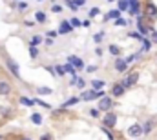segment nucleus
I'll return each mask as SVG.
<instances>
[{
	"label": "nucleus",
	"mask_w": 157,
	"mask_h": 140,
	"mask_svg": "<svg viewBox=\"0 0 157 140\" xmlns=\"http://www.w3.org/2000/svg\"><path fill=\"white\" fill-rule=\"evenodd\" d=\"M143 133H144V127H143L141 124H133V126L128 127V135H130L132 138H139Z\"/></svg>",
	"instance_id": "nucleus-1"
},
{
	"label": "nucleus",
	"mask_w": 157,
	"mask_h": 140,
	"mask_svg": "<svg viewBox=\"0 0 157 140\" xmlns=\"http://www.w3.org/2000/svg\"><path fill=\"white\" fill-rule=\"evenodd\" d=\"M102 91H95V89H90V91H84L80 100H93V98H102Z\"/></svg>",
	"instance_id": "nucleus-2"
},
{
	"label": "nucleus",
	"mask_w": 157,
	"mask_h": 140,
	"mask_svg": "<svg viewBox=\"0 0 157 140\" xmlns=\"http://www.w3.org/2000/svg\"><path fill=\"white\" fill-rule=\"evenodd\" d=\"M6 64H7V69L13 73L15 78H20V71H18V64L13 60V58H6Z\"/></svg>",
	"instance_id": "nucleus-3"
},
{
	"label": "nucleus",
	"mask_w": 157,
	"mask_h": 140,
	"mask_svg": "<svg viewBox=\"0 0 157 140\" xmlns=\"http://www.w3.org/2000/svg\"><path fill=\"white\" fill-rule=\"evenodd\" d=\"M137 80H139V75H137V73H132V75H128V76H126V78L121 82V84H122V86L128 89V87L135 86V84H137Z\"/></svg>",
	"instance_id": "nucleus-4"
},
{
	"label": "nucleus",
	"mask_w": 157,
	"mask_h": 140,
	"mask_svg": "<svg viewBox=\"0 0 157 140\" xmlns=\"http://www.w3.org/2000/svg\"><path fill=\"white\" fill-rule=\"evenodd\" d=\"M104 124H106V127L117 126V115H115L113 111H108V113L104 115Z\"/></svg>",
	"instance_id": "nucleus-5"
},
{
	"label": "nucleus",
	"mask_w": 157,
	"mask_h": 140,
	"mask_svg": "<svg viewBox=\"0 0 157 140\" xmlns=\"http://www.w3.org/2000/svg\"><path fill=\"white\" fill-rule=\"evenodd\" d=\"M112 105H113V102H112L110 97H102V98L99 100V109L104 111V113H108V111L112 109Z\"/></svg>",
	"instance_id": "nucleus-6"
},
{
	"label": "nucleus",
	"mask_w": 157,
	"mask_h": 140,
	"mask_svg": "<svg viewBox=\"0 0 157 140\" xmlns=\"http://www.w3.org/2000/svg\"><path fill=\"white\" fill-rule=\"evenodd\" d=\"M11 93V84L6 80H0V97H7Z\"/></svg>",
	"instance_id": "nucleus-7"
},
{
	"label": "nucleus",
	"mask_w": 157,
	"mask_h": 140,
	"mask_svg": "<svg viewBox=\"0 0 157 140\" xmlns=\"http://www.w3.org/2000/svg\"><path fill=\"white\" fill-rule=\"evenodd\" d=\"M124 91H126V87H124L122 84H113V87H112V95L117 97V98H121V97L124 95Z\"/></svg>",
	"instance_id": "nucleus-8"
},
{
	"label": "nucleus",
	"mask_w": 157,
	"mask_h": 140,
	"mask_svg": "<svg viewBox=\"0 0 157 140\" xmlns=\"http://www.w3.org/2000/svg\"><path fill=\"white\" fill-rule=\"evenodd\" d=\"M126 69H128V60H124V58H117V60H115V71L124 73Z\"/></svg>",
	"instance_id": "nucleus-9"
},
{
	"label": "nucleus",
	"mask_w": 157,
	"mask_h": 140,
	"mask_svg": "<svg viewBox=\"0 0 157 140\" xmlns=\"http://www.w3.org/2000/svg\"><path fill=\"white\" fill-rule=\"evenodd\" d=\"M68 62H71V64H73V68H75V69H84V60H82V58H78V57H70V58H68Z\"/></svg>",
	"instance_id": "nucleus-10"
},
{
	"label": "nucleus",
	"mask_w": 157,
	"mask_h": 140,
	"mask_svg": "<svg viewBox=\"0 0 157 140\" xmlns=\"http://www.w3.org/2000/svg\"><path fill=\"white\" fill-rule=\"evenodd\" d=\"M71 29H73L71 22H66V20H64V22L60 24V28H59V33H62V35H64V33H70Z\"/></svg>",
	"instance_id": "nucleus-11"
},
{
	"label": "nucleus",
	"mask_w": 157,
	"mask_h": 140,
	"mask_svg": "<svg viewBox=\"0 0 157 140\" xmlns=\"http://www.w3.org/2000/svg\"><path fill=\"white\" fill-rule=\"evenodd\" d=\"M144 127V133L148 135V133H152V129L155 127V118H150V120H146V124L143 126Z\"/></svg>",
	"instance_id": "nucleus-12"
},
{
	"label": "nucleus",
	"mask_w": 157,
	"mask_h": 140,
	"mask_svg": "<svg viewBox=\"0 0 157 140\" xmlns=\"http://www.w3.org/2000/svg\"><path fill=\"white\" fill-rule=\"evenodd\" d=\"M108 51H110L112 55H115V57H119V55H121V47H119L117 44H112V46L108 47Z\"/></svg>",
	"instance_id": "nucleus-13"
},
{
	"label": "nucleus",
	"mask_w": 157,
	"mask_h": 140,
	"mask_svg": "<svg viewBox=\"0 0 157 140\" xmlns=\"http://www.w3.org/2000/svg\"><path fill=\"white\" fill-rule=\"evenodd\" d=\"M31 122L37 124V126H40V124H42V115H40V113H33V115H31Z\"/></svg>",
	"instance_id": "nucleus-14"
},
{
	"label": "nucleus",
	"mask_w": 157,
	"mask_h": 140,
	"mask_svg": "<svg viewBox=\"0 0 157 140\" xmlns=\"http://www.w3.org/2000/svg\"><path fill=\"white\" fill-rule=\"evenodd\" d=\"M102 86H104V82H102V80H95V82H91V89H95V91H101V89H102Z\"/></svg>",
	"instance_id": "nucleus-15"
},
{
	"label": "nucleus",
	"mask_w": 157,
	"mask_h": 140,
	"mask_svg": "<svg viewBox=\"0 0 157 140\" xmlns=\"http://www.w3.org/2000/svg\"><path fill=\"white\" fill-rule=\"evenodd\" d=\"M148 15H150V17H154V18H157V7L152 4V2L148 4Z\"/></svg>",
	"instance_id": "nucleus-16"
},
{
	"label": "nucleus",
	"mask_w": 157,
	"mask_h": 140,
	"mask_svg": "<svg viewBox=\"0 0 157 140\" xmlns=\"http://www.w3.org/2000/svg\"><path fill=\"white\" fill-rule=\"evenodd\" d=\"M128 6H130V0H121L119 2V11H126Z\"/></svg>",
	"instance_id": "nucleus-17"
},
{
	"label": "nucleus",
	"mask_w": 157,
	"mask_h": 140,
	"mask_svg": "<svg viewBox=\"0 0 157 140\" xmlns=\"http://www.w3.org/2000/svg\"><path fill=\"white\" fill-rule=\"evenodd\" d=\"M29 57H31V58H37V57H39V49H37V46H29Z\"/></svg>",
	"instance_id": "nucleus-18"
},
{
	"label": "nucleus",
	"mask_w": 157,
	"mask_h": 140,
	"mask_svg": "<svg viewBox=\"0 0 157 140\" xmlns=\"http://www.w3.org/2000/svg\"><path fill=\"white\" fill-rule=\"evenodd\" d=\"M35 20H37L39 24H42V22H46V15H44L42 11H39V13L35 15Z\"/></svg>",
	"instance_id": "nucleus-19"
},
{
	"label": "nucleus",
	"mask_w": 157,
	"mask_h": 140,
	"mask_svg": "<svg viewBox=\"0 0 157 140\" xmlns=\"http://www.w3.org/2000/svg\"><path fill=\"white\" fill-rule=\"evenodd\" d=\"M64 69H66V73H71V75L75 76V68H73V64H71V62H68V64L64 66Z\"/></svg>",
	"instance_id": "nucleus-20"
},
{
	"label": "nucleus",
	"mask_w": 157,
	"mask_h": 140,
	"mask_svg": "<svg viewBox=\"0 0 157 140\" xmlns=\"http://www.w3.org/2000/svg\"><path fill=\"white\" fill-rule=\"evenodd\" d=\"M20 104H24V105H35V100H29V98H26V97H20Z\"/></svg>",
	"instance_id": "nucleus-21"
},
{
	"label": "nucleus",
	"mask_w": 157,
	"mask_h": 140,
	"mask_svg": "<svg viewBox=\"0 0 157 140\" xmlns=\"http://www.w3.org/2000/svg\"><path fill=\"white\" fill-rule=\"evenodd\" d=\"M110 18H115V20L121 18V17H119V11H110V13L106 15V20H110Z\"/></svg>",
	"instance_id": "nucleus-22"
},
{
	"label": "nucleus",
	"mask_w": 157,
	"mask_h": 140,
	"mask_svg": "<svg viewBox=\"0 0 157 140\" xmlns=\"http://www.w3.org/2000/svg\"><path fill=\"white\" fill-rule=\"evenodd\" d=\"M37 93H39V95H51V89H49V87H39Z\"/></svg>",
	"instance_id": "nucleus-23"
},
{
	"label": "nucleus",
	"mask_w": 157,
	"mask_h": 140,
	"mask_svg": "<svg viewBox=\"0 0 157 140\" xmlns=\"http://www.w3.org/2000/svg\"><path fill=\"white\" fill-rule=\"evenodd\" d=\"M40 42H42V36L40 35H35L33 38H31V46H39Z\"/></svg>",
	"instance_id": "nucleus-24"
},
{
	"label": "nucleus",
	"mask_w": 157,
	"mask_h": 140,
	"mask_svg": "<svg viewBox=\"0 0 157 140\" xmlns=\"http://www.w3.org/2000/svg\"><path fill=\"white\" fill-rule=\"evenodd\" d=\"M102 133H104V135H106V137H108V140H115V137H113V135H112V131H110V129H108V127H102Z\"/></svg>",
	"instance_id": "nucleus-25"
},
{
	"label": "nucleus",
	"mask_w": 157,
	"mask_h": 140,
	"mask_svg": "<svg viewBox=\"0 0 157 140\" xmlns=\"http://www.w3.org/2000/svg\"><path fill=\"white\" fill-rule=\"evenodd\" d=\"M101 115V109L99 107H95V109H90V116H93V118H97Z\"/></svg>",
	"instance_id": "nucleus-26"
},
{
	"label": "nucleus",
	"mask_w": 157,
	"mask_h": 140,
	"mask_svg": "<svg viewBox=\"0 0 157 140\" xmlns=\"http://www.w3.org/2000/svg\"><path fill=\"white\" fill-rule=\"evenodd\" d=\"M55 73H57V75H60V76H62V75H64V73H66V69H64V66H55Z\"/></svg>",
	"instance_id": "nucleus-27"
},
{
	"label": "nucleus",
	"mask_w": 157,
	"mask_h": 140,
	"mask_svg": "<svg viewBox=\"0 0 157 140\" xmlns=\"http://www.w3.org/2000/svg\"><path fill=\"white\" fill-rule=\"evenodd\" d=\"M70 22H71V26H73V28H80V26H82V22H80L78 18H71Z\"/></svg>",
	"instance_id": "nucleus-28"
},
{
	"label": "nucleus",
	"mask_w": 157,
	"mask_h": 140,
	"mask_svg": "<svg viewBox=\"0 0 157 140\" xmlns=\"http://www.w3.org/2000/svg\"><path fill=\"white\" fill-rule=\"evenodd\" d=\"M77 102H78V98H70V100H68L66 104L62 105V109H64V107H68V105H73V104H77Z\"/></svg>",
	"instance_id": "nucleus-29"
},
{
	"label": "nucleus",
	"mask_w": 157,
	"mask_h": 140,
	"mask_svg": "<svg viewBox=\"0 0 157 140\" xmlns=\"http://www.w3.org/2000/svg\"><path fill=\"white\" fill-rule=\"evenodd\" d=\"M150 46H152V44H150L148 40H143V51H148V49H150Z\"/></svg>",
	"instance_id": "nucleus-30"
},
{
	"label": "nucleus",
	"mask_w": 157,
	"mask_h": 140,
	"mask_svg": "<svg viewBox=\"0 0 157 140\" xmlns=\"http://www.w3.org/2000/svg\"><path fill=\"white\" fill-rule=\"evenodd\" d=\"M126 24H128V22H126L124 18H117V20H115V26H126Z\"/></svg>",
	"instance_id": "nucleus-31"
},
{
	"label": "nucleus",
	"mask_w": 157,
	"mask_h": 140,
	"mask_svg": "<svg viewBox=\"0 0 157 140\" xmlns=\"http://www.w3.org/2000/svg\"><path fill=\"white\" fill-rule=\"evenodd\" d=\"M102 36H104V35H102V33H97V35L93 36V40H95V42L99 44V42H102Z\"/></svg>",
	"instance_id": "nucleus-32"
},
{
	"label": "nucleus",
	"mask_w": 157,
	"mask_h": 140,
	"mask_svg": "<svg viewBox=\"0 0 157 140\" xmlns=\"http://www.w3.org/2000/svg\"><path fill=\"white\" fill-rule=\"evenodd\" d=\"M99 15V7H93V9H90V17H97Z\"/></svg>",
	"instance_id": "nucleus-33"
},
{
	"label": "nucleus",
	"mask_w": 157,
	"mask_h": 140,
	"mask_svg": "<svg viewBox=\"0 0 157 140\" xmlns=\"http://www.w3.org/2000/svg\"><path fill=\"white\" fill-rule=\"evenodd\" d=\"M128 36H130V38H137V40H143V36L139 35V33H130Z\"/></svg>",
	"instance_id": "nucleus-34"
},
{
	"label": "nucleus",
	"mask_w": 157,
	"mask_h": 140,
	"mask_svg": "<svg viewBox=\"0 0 157 140\" xmlns=\"http://www.w3.org/2000/svg\"><path fill=\"white\" fill-rule=\"evenodd\" d=\"M77 86H78V87H80V89L84 87V80H82L80 76H77Z\"/></svg>",
	"instance_id": "nucleus-35"
},
{
	"label": "nucleus",
	"mask_w": 157,
	"mask_h": 140,
	"mask_svg": "<svg viewBox=\"0 0 157 140\" xmlns=\"http://www.w3.org/2000/svg\"><path fill=\"white\" fill-rule=\"evenodd\" d=\"M26 7H28V4H26V2H20V4H18V9H20V11H24Z\"/></svg>",
	"instance_id": "nucleus-36"
},
{
	"label": "nucleus",
	"mask_w": 157,
	"mask_h": 140,
	"mask_svg": "<svg viewBox=\"0 0 157 140\" xmlns=\"http://www.w3.org/2000/svg\"><path fill=\"white\" fill-rule=\"evenodd\" d=\"M51 11H53V13H60V11H62V7H60V6H53V9H51Z\"/></svg>",
	"instance_id": "nucleus-37"
},
{
	"label": "nucleus",
	"mask_w": 157,
	"mask_h": 140,
	"mask_svg": "<svg viewBox=\"0 0 157 140\" xmlns=\"http://www.w3.org/2000/svg\"><path fill=\"white\" fill-rule=\"evenodd\" d=\"M51 138H53V137H51L49 133H46V135H42V137H40V140H51Z\"/></svg>",
	"instance_id": "nucleus-38"
},
{
	"label": "nucleus",
	"mask_w": 157,
	"mask_h": 140,
	"mask_svg": "<svg viewBox=\"0 0 157 140\" xmlns=\"http://www.w3.org/2000/svg\"><path fill=\"white\" fill-rule=\"evenodd\" d=\"M137 28H139V31H141V33H146V28H144L143 24H137Z\"/></svg>",
	"instance_id": "nucleus-39"
},
{
	"label": "nucleus",
	"mask_w": 157,
	"mask_h": 140,
	"mask_svg": "<svg viewBox=\"0 0 157 140\" xmlns=\"http://www.w3.org/2000/svg\"><path fill=\"white\" fill-rule=\"evenodd\" d=\"M48 38H53V36H57V31H48Z\"/></svg>",
	"instance_id": "nucleus-40"
},
{
	"label": "nucleus",
	"mask_w": 157,
	"mask_h": 140,
	"mask_svg": "<svg viewBox=\"0 0 157 140\" xmlns=\"http://www.w3.org/2000/svg\"><path fill=\"white\" fill-rule=\"evenodd\" d=\"M86 69L90 71V73H93V71H97V66H90V68H86Z\"/></svg>",
	"instance_id": "nucleus-41"
},
{
	"label": "nucleus",
	"mask_w": 157,
	"mask_h": 140,
	"mask_svg": "<svg viewBox=\"0 0 157 140\" xmlns=\"http://www.w3.org/2000/svg\"><path fill=\"white\" fill-rule=\"evenodd\" d=\"M152 38H154V40L157 42V33H154V36H152Z\"/></svg>",
	"instance_id": "nucleus-42"
},
{
	"label": "nucleus",
	"mask_w": 157,
	"mask_h": 140,
	"mask_svg": "<svg viewBox=\"0 0 157 140\" xmlns=\"http://www.w3.org/2000/svg\"><path fill=\"white\" fill-rule=\"evenodd\" d=\"M22 140H31V138H22Z\"/></svg>",
	"instance_id": "nucleus-43"
},
{
	"label": "nucleus",
	"mask_w": 157,
	"mask_h": 140,
	"mask_svg": "<svg viewBox=\"0 0 157 140\" xmlns=\"http://www.w3.org/2000/svg\"><path fill=\"white\" fill-rule=\"evenodd\" d=\"M0 140H2V135H0Z\"/></svg>",
	"instance_id": "nucleus-44"
},
{
	"label": "nucleus",
	"mask_w": 157,
	"mask_h": 140,
	"mask_svg": "<svg viewBox=\"0 0 157 140\" xmlns=\"http://www.w3.org/2000/svg\"><path fill=\"white\" fill-rule=\"evenodd\" d=\"M108 2H112V0H108Z\"/></svg>",
	"instance_id": "nucleus-45"
},
{
	"label": "nucleus",
	"mask_w": 157,
	"mask_h": 140,
	"mask_svg": "<svg viewBox=\"0 0 157 140\" xmlns=\"http://www.w3.org/2000/svg\"><path fill=\"white\" fill-rule=\"evenodd\" d=\"M135 140H139V138H135Z\"/></svg>",
	"instance_id": "nucleus-46"
}]
</instances>
